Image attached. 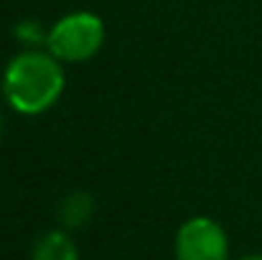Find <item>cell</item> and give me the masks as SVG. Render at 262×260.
Returning a JSON list of instances; mask_svg holds the SVG:
<instances>
[{
	"label": "cell",
	"instance_id": "1",
	"mask_svg": "<svg viewBox=\"0 0 262 260\" xmlns=\"http://www.w3.org/2000/svg\"><path fill=\"white\" fill-rule=\"evenodd\" d=\"M64 62L49 49H26L10 59L3 72V94L20 115H41L56 105L64 92Z\"/></svg>",
	"mask_w": 262,
	"mask_h": 260
},
{
	"label": "cell",
	"instance_id": "2",
	"mask_svg": "<svg viewBox=\"0 0 262 260\" xmlns=\"http://www.w3.org/2000/svg\"><path fill=\"white\" fill-rule=\"evenodd\" d=\"M104 44V23L89 10H77L59 18L49 28L46 49L64 64H79L92 59Z\"/></svg>",
	"mask_w": 262,
	"mask_h": 260
},
{
	"label": "cell",
	"instance_id": "3",
	"mask_svg": "<svg viewBox=\"0 0 262 260\" xmlns=\"http://www.w3.org/2000/svg\"><path fill=\"white\" fill-rule=\"evenodd\" d=\"M229 240L219 222L193 217L181 225L176 235V260H227Z\"/></svg>",
	"mask_w": 262,
	"mask_h": 260
},
{
	"label": "cell",
	"instance_id": "4",
	"mask_svg": "<svg viewBox=\"0 0 262 260\" xmlns=\"http://www.w3.org/2000/svg\"><path fill=\"white\" fill-rule=\"evenodd\" d=\"M33 260H79L77 253V245L74 240L61 232V230H54V232H46L36 240L33 245Z\"/></svg>",
	"mask_w": 262,
	"mask_h": 260
},
{
	"label": "cell",
	"instance_id": "5",
	"mask_svg": "<svg viewBox=\"0 0 262 260\" xmlns=\"http://www.w3.org/2000/svg\"><path fill=\"white\" fill-rule=\"evenodd\" d=\"M94 214V199L87 191H72L59 204V219L64 227H82Z\"/></svg>",
	"mask_w": 262,
	"mask_h": 260
},
{
	"label": "cell",
	"instance_id": "6",
	"mask_svg": "<svg viewBox=\"0 0 262 260\" xmlns=\"http://www.w3.org/2000/svg\"><path fill=\"white\" fill-rule=\"evenodd\" d=\"M15 38H18L26 49H41V46H46L49 31H46L38 21L26 18V21H20V23L15 26Z\"/></svg>",
	"mask_w": 262,
	"mask_h": 260
},
{
	"label": "cell",
	"instance_id": "7",
	"mask_svg": "<svg viewBox=\"0 0 262 260\" xmlns=\"http://www.w3.org/2000/svg\"><path fill=\"white\" fill-rule=\"evenodd\" d=\"M242 260H262V255H250V258H242Z\"/></svg>",
	"mask_w": 262,
	"mask_h": 260
},
{
	"label": "cell",
	"instance_id": "8",
	"mask_svg": "<svg viewBox=\"0 0 262 260\" xmlns=\"http://www.w3.org/2000/svg\"><path fill=\"white\" fill-rule=\"evenodd\" d=\"M0 138H3V115H0Z\"/></svg>",
	"mask_w": 262,
	"mask_h": 260
}]
</instances>
